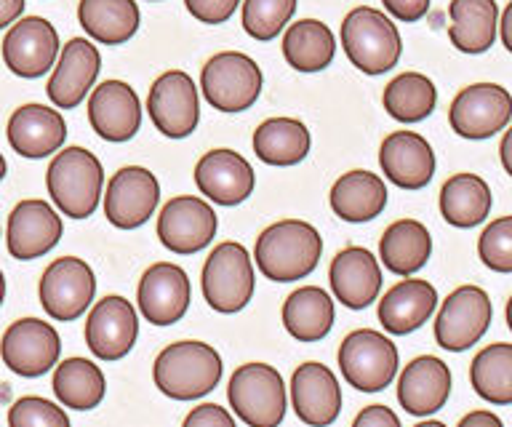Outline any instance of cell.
Instances as JSON below:
<instances>
[{
  "label": "cell",
  "mask_w": 512,
  "mask_h": 427,
  "mask_svg": "<svg viewBox=\"0 0 512 427\" xmlns=\"http://www.w3.org/2000/svg\"><path fill=\"white\" fill-rule=\"evenodd\" d=\"M478 257L491 273H512V214L491 219L478 238Z\"/></svg>",
  "instance_id": "cell-41"
},
{
  "label": "cell",
  "mask_w": 512,
  "mask_h": 427,
  "mask_svg": "<svg viewBox=\"0 0 512 427\" xmlns=\"http://www.w3.org/2000/svg\"><path fill=\"white\" fill-rule=\"evenodd\" d=\"M283 57L299 73H320L336 57V38L331 27L318 19H299L283 35Z\"/></svg>",
  "instance_id": "cell-37"
},
{
  "label": "cell",
  "mask_w": 512,
  "mask_h": 427,
  "mask_svg": "<svg viewBox=\"0 0 512 427\" xmlns=\"http://www.w3.org/2000/svg\"><path fill=\"white\" fill-rule=\"evenodd\" d=\"M62 233V217L56 214L54 206L40 198H27V201L16 203L14 211L8 214V254L22 262L38 259L62 241Z\"/></svg>",
  "instance_id": "cell-19"
},
{
  "label": "cell",
  "mask_w": 512,
  "mask_h": 427,
  "mask_svg": "<svg viewBox=\"0 0 512 427\" xmlns=\"http://www.w3.org/2000/svg\"><path fill=\"white\" fill-rule=\"evenodd\" d=\"M342 49L352 67L366 75H384L403 57L398 25L384 11L371 6L352 9L342 22Z\"/></svg>",
  "instance_id": "cell-4"
},
{
  "label": "cell",
  "mask_w": 512,
  "mask_h": 427,
  "mask_svg": "<svg viewBox=\"0 0 512 427\" xmlns=\"http://www.w3.org/2000/svg\"><path fill=\"white\" fill-rule=\"evenodd\" d=\"M59 51V33L43 17H22L3 38V62L24 81L43 78L56 65Z\"/></svg>",
  "instance_id": "cell-16"
},
{
  "label": "cell",
  "mask_w": 512,
  "mask_h": 427,
  "mask_svg": "<svg viewBox=\"0 0 512 427\" xmlns=\"http://www.w3.org/2000/svg\"><path fill=\"white\" fill-rule=\"evenodd\" d=\"M432 257V235L419 219H398L384 230L379 241V259L384 270L400 278L419 273Z\"/></svg>",
  "instance_id": "cell-32"
},
{
  "label": "cell",
  "mask_w": 512,
  "mask_h": 427,
  "mask_svg": "<svg viewBox=\"0 0 512 427\" xmlns=\"http://www.w3.org/2000/svg\"><path fill=\"white\" fill-rule=\"evenodd\" d=\"M51 387H54L56 401L75 411L96 409L107 395L104 371L88 358H64L56 363Z\"/></svg>",
  "instance_id": "cell-36"
},
{
  "label": "cell",
  "mask_w": 512,
  "mask_h": 427,
  "mask_svg": "<svg viewBox=\"0 0 512 427\" xmlns=\"http://www.w3.org/2000/svg\"><path fill=\"white\" fill-rule=\"evenodd\" d=\"M323 238L310 222L280 219L256 238L254 259L259 273L275 283H294L315 273Z\"/></svg>",
  "instance_id": "cell-1"
},
{
  "label": "cell",
  "mask_w": 512,
  "mask_h": 427,
  "mask_svg": "<svg viewBox=\"0 0 512 427\" xmlns=\"http://www.w3.org/2000/svg\"><path fill=\"white\" fill-rule=\"evenodd\" d=\"M8 427H70V417L40 395H24L8 409Z\"/></svg>",
  "instance_id": "cell-42"
},
{
  "label": "cell",
  "mask_w": 512,
  "mask_h": 427,
  "mask_svg": "<svg viewBox=\"0 0 512 427\" xmlns=\"http://www.w3.org/2000/svg\"><path fill=\"white\" fill-rule=\"evenodd\" d=\"M384 113L398 123H422L438 105V89L424 73H400L384 86Z\"/></svg>",
  "instance_id": "cell-38"
},
{
  "label": "cell",
  "mask_w": 512,
  "mask_h": 427,
  "mask_svg": "<svg viewBox=\"0 0 512 427\" xmlns=\"http://www.w3.org/2000/svg\"><path fill=\"white\" fill-rule=\"evenodd\" d=\"M352 427H400V419L390 406H384V403H371V406H366V409L355 417Z\"/></svg>",
  "instance_id": "cell-46"
},
{
  "label": "cell",
  "mask_w": 512,
  "mask_h": 427,
  "mask_svg": "<svg viewBox=\"0 0 512 427\" xmlns=\"http://www.w3.org/2000/svg\"><path fill=\"white\" fill-rule=\"evenodd\" d=\"M51 201L64 217L88 219L104 195V169L86 147H64L46 171Z\"/></svg>",
  "instance_id": "cell-3"
},
{
  "label": "cell",
  "mask_w": 512,
  "mask_h": 427,
  "mask_svg": "<svg viewBox=\"0 0 512 427\" xmlns=\"http://www.w3.org/2000/svg\"><path fill=\"white\" fill-rule=\"evenodd\" d=\"M40 305L48 318L70 323L86 313L96 294V275L86 259L59 257L40 275Z\"/></svg>",
  "instance_id": "cell-11"
},
{
  "label": "cell",
  "mask_w": 512,
  "mask_h": 427,
  "mask_svg": "<svg viewBox=\"0 0 512 427\" xmlns=\"http://www.w3.org/2000/svg\"><path fill=\"white\" fill-rule=\"evenodd\" d=\"M494 321L491 297L480 286H459L443 299L435 318V342L448 353H464L486 337Z\"/></svg>",
  "instance_id": "cell-9"
},
{
  "label": "cell",
  "mask_w": 512,
  "mask_h": 427,
  "mask_svg": "<svg viewBox=\"0 0 512 427\" xmlns=\"http://www.w3.org/2000/svg\"><path fill=\"white\" fill-rule=\"evenodd\" d=\"M456 427H504V422L496 417L494 411L488 409H475L470 414H464L462 422Z\"/></svg>",
  "instance_id": "cell-47"
},
{
  "label": "cell",
  "mask_w": 512,
  "mask_h": 427,
  "mask_svg": "<svg viewBox=\"0 0 512 427\" xmlns=\"http://www.w3.org/2000/svg\"><path fill=\"white\" fill-rule=\"evenodd\" d=\"M139 337V318L126 297L110 294L99 299L86 318V345L99 361L115 363L126 358Z\"/></svg>",
  "instance_id": "cell-17"
},
{
  "label": "cell",
  "mask_w": 512,
  "mask_h": 427,
  "mask_svg": "<svg viewBox=\"0 0 512 427\" xmlns=\"http://www.w3.org/2000/svg\"><path fill=\"white\" fill-rule=\"evenodd\" d=\"M224 363L208 342L182 339L160 350L152 366V382L171 401H195L219 385Z\"/></svg>",
  "instance_id": "cell-2"
},
{
  "label": "cell",
  "mask_w": 512,
  "mask_h": 427,
  "mask_svg": "<svg viewBox=\"0 0 512 427\" xmlns=\"http://www.w3.org/2000/svg\"><path fill=\"white\" fill-rule=\"evenodd\" d=\"M182 427H238L235 425V417L224 406H216V403H200L195 409L184 417Z\"/></svg>",
  "instance_id": "cell-44"
},
{
  "label": "cell",
  "mask_w": 512,
  "mask_h": 427,
  "mask_svg": "<svg viewBox=\"0 0 512 427\" xmlns=\"http://www.w3.org/2000/svg\"><path fill=\"white\" fill-rule=\"evenodd\" d=\"M264 75L243 51H219L200 73L203 97L219 113H243L262 97Z\"/></svg>",
  "instance_id": "cell-7"
},
{
  "label": "cell",
  "mask_w": 512,
  "mask_h": 427,
  "mask_svg": "<svg viewBox=\"0 0 512 427\" xmlns=\"http://www.w3.org/2000/svg\"><path fill=\"white\" fill-rule=\"evenodd\" d=\"M102 70V54L88 38H72L59 51L54 65V75L46 86L48 99L59 110H75L94 89L96 78Z\"/></svg>",
  "instance_id": "cell-23"
},
{
  "label": "cell",
  "mask_w": 512,
  "mask_h": 427,
  "mask_svg": "<svg viewBox=\"0 0 512 427\" xmlns=\"http://www.w3.org/2000/svg\"><path fill=\"white\" fill-rule=\"evenodd\" d=\"M88 123L96 137L112 145H123L136 137L142 126V105L136 91L123 81H104L88 97Z\"/></svg>",
  "instance_id": "cell-21"
},
{
  "label": "cell",
  "mask_w": 512,
  "mask_h": 427,
  "mask_svg": "<svg viewBox=\"0 0 512 427\" xmlns=\"http://www.w3.org/2000/svg\"><path fill=\"white\" fill-rule=\"evenodd\" d=\"M472 390L491 406L512 403V345L494 342L483 347L470 363Z\"/></svg>",
  "instance_id": "cell-39"
},
{
  "label": "cell",
  "mask_w": 512,
  "mask_h": 427,
  "mask_svg": "<svg viewBox=\"0 0 512 427\" xmlns=\"http://www.w3.org/2000/svg\"><path fill=\"white\" fill-rule=\"evenodd\" d=\"M398 363V347L382 331L358 329L347 334L339 345V369L344 382L360 393H379L392 385Z\"/></svg>",
  "instance_id": "cell-8"
},
{
  "label": "cell",
  "mask_w": 512,
  "mask_h": 427,
  "mask_svg": "<svg viewBox=\"0 0 512 427\" xmlns=\"http://www.w3.org/2000/svg\"><path fill=\"white\" fill-rule=\"evenodd\" d=\"M291 406L307 427H331L342 414V385L328 366L299 363L291 377Z\"/></svg>",
  "instance_id": "cell-20"
},
{
  "label": "cell",
  "mask_w": 512,
  "mask_h": 427,
  "mask_svg": "<svg viewBox=\"0 0 512 427\" xmlns=\"http://www.w3.org/2000/svg\"><path fill=\"white\" fill-rule=\"evenodd\" d=\"M499 38H502L504 49L512 54V0L507 3V9L502 11V17H499Z\"/></svg>",
  "instance_id": "cell-49"
},
{
  "label": "cell",
  "mask_w": 512,
  "mask_h": 427,
  "mask_svg": "<svg viewBox=\"0 0 512 427\" xmlns=\"http://www.w3.org/2000/svg\"><path fill=\"white\" fill-rule=\"evenodd\" d=\"M216 219L211 203L195 195H176L158 214V238L171 254L190 257L214 241Z\"/></svg>",
  "instance_id": "cell-15"
},
{
  "label": "cell",
  "mask_w": 512,
  "mask_h": 427,
  "mask_svg": "<svg viewBox=\"0 0 512 427\" xmlns=\"http://www.w3.org/2000/svg\"><path fill=\"white\" fill-rule=\"evenodd\" d=\"M78 22L91 41L123 46L139 30L142 14L136 0H80Z\"/></svg>",
  "instance_id": "cell-33"
},
{
  "label": "cell",
  "mask_w": 512,
  "mask_h": 427,
  "mask_svg": "<svg viewBox=\"0 0 512 427\" xmlns=\"http://www.w3.org/2000/svg\"><path fill=\"white\" fill-rule=\"evenodd\" d=\"M8 145L30 161L59 153L67 142V123L54 107L22 105L8 118Z\"/></svg>",
  "instance_id": "cell-25"
},
{
  "label": "cell",
  "mask_w": 512,
  "mask_h": 427,
  "mask_svg": "<svg viewBox=\"0 0 512 427\" xmlns=\"http://www.w3.org/2000/svg\"><path fill=\"white\" fill-rule=\"evenodd\" d=\"M512 121V94L499 83H472L448 107V123L456 137L483 142L496 137Z\"/></svg>",
  "instance_id": "cell-10"
},
{
  "label": "cell",
  "mask_w": 512,
  "mask_h": 427,
  "mask_svg": "<svg viewBox=\"0 0 512 427\" xmlns=\"http://www.w3.org/2000/svg\"><path fill=\"white\" fill-rule=\"evenodd\" d=\"M0 355L8 369L24 379H38L54 369L62 355V339L40 318L14 321L0 339Z\"/></svg>",
  "instance_id": "cell-12"
},
{
  "label": "cell",
  "mask_w": 512,
  "mask_h": 427,
  "mask_svg": "<svg viewBox=\"0 0 512 427\" xmlns=\"http://www.w3.org/2000/svg\"><path fill=\"white\" fill-rule=\"evenodd\" d=\"M102 198L104 217L112 227L136 230L158 209L160 182L144 166H123L110 177Z\"/></svg>",
  "instance_id": "cell-14"
},
{
  "label": "cell",
  "mask_w": 512,
  "mask_h": 427,
  "mask_svg": "<svg viewBox=\"0 0 512 427\" xmlns=\"http://www.w3.org/2000/svg\"><path fill=\"white\" fill-rule=\"evenodd\" d=\"M414 427H446L443 422H438V419H424V422H419V425Z\"/></svg>",
  "instance_id": "cell-53"
},
{
  "label": "cell",
  "mask_w": 512,
  "mask_h": 427,
  "mask_svg": "<svg viewBox=\"0 0 512 427\" xmlns=\"http://www.w3.org/2000/svg\"><path fill=\"white\" fill-rule=\"evenodd\" d=\"M328 281L334 297L350 310H366L382 291V265L368 249L347 246L334 257Z\"/></svg>",
  "instance_id": "cell-26"
},
{
  "label": "cell",
  "mask_w": 512,
  "mask_h": 427,
  "mask_svg": "<svg viewBox=\"0 0 512 427\" xmlns=\"http://www.w3.org/2000/svg\"><path fill=\"white\" fill-rule=\"evenodd\" d=\"M24 14V0H0V30L19 22Z\"/></svg>",
  "instance_id": "cell-48"
},
{
  "label": "cell",
  "mask_w": 512,
  "mask_h": 427,
  "mask_svg": "<svg viewBox=\"0 0 512 427\" xmlns=\"http://www.w3.org/2000/svg\"><path fill=\"white\" fill-rule=\"evenodd\" d=\"M6 177V158H3V155H0V179Z\"/></svg>",
  "instance_id": "cell-54"
},
{
  "label": "cell",
  "mask_w": 512,
  "mask_h": 427,
  "mask_svg": "<svg viewBox=\"0 0 512 427\" xmlns=\"http://www.w3.org/2000/svg\"><path fill=\"white\" fill-rule=\"evenodd\" d=\"M379 166L392 185L414 193L430 185L435 177V150L416 131H392L379 147Z\"/></svg>",
  "instance_id": "cell-24"
},
{
  "label": "cell",
  "mask_w": 512,
  "mask_h": 427,
  "mask_svg": "<svg viewBox=\"0 0 512 427\" xmlns=\"http://www.w3.org/2000/svg\"><path fill=\"white\" fill-rule=\"evenodd\" d=\"M147 113L163 137H190L200 121L198 86L184 70H168L150 86Z\"/></svg>",
  "instance_id": "cell-13"
},
{
  "label": "cell",
  "mask_w": 512,
  "mask_h": 427,
  "mask_svg": "<svg viewBox=\"0 0 512 427\" xmlns=\"http://www.w3.org/2000/svg\"><path fill=\"white\" fill-rule=\"evenodd\" d=\"M299 0H243V30L254 41H275L294 19Z\"/></svg>",
  "instance_id": "cell-40"
},
{
  "label": "cell",
  "mask_w": 512,
  "mask_h": 427,
  "mask_svg": "<svg viewBox=\"0 0 512 427\" xmlns=\"http://www.w3.org/2000/svg\"><path fill=\"white\" fill-rule=\"evenodd\" d=\"M504 318H507V329L512 331V297L507 299V307H504Z\"/></svg>",
  "instance_id": "cell-51"
},
{
  "label": "cell",
  "mask_w": 512,
  "mask_h": 427,
  "mask_svg": "<svg viewBox=\"0 0 512 427\" xmlns=\"http://www.w3.org/2000/svg\"><path fill=\"white\" fill-rule=\"evenodd\" d=\"M440 214L451 227L470 230V227L483 225L494 209V195L483 177L462 171L446 179V185L440 187Z\"/></svg>",
  "instance_id": "cell-31"
},
{
  "label": "cell",
  "mask_w": 512,
  "mask_h": 427,
  "mask_svg": "<svg viewBox=\"0 0 512 427\" xmlns=\"http://www.w3.org/2000/svg\"><path fill=\"white\" fill-rule=\"evenodd\" d=\"M184 6L203 25H224L235 14L240 0H184Z\"/></svg>",
  "instance_id": "cell-43"
},
{
  "label": "cell",
  "mask_w": 512,
  "mask_h": 427,
  "mask_svg": "<svg viewBox=\"0 0 512 427\" xmlns=\"http://www.w3.org/2000/svg\"><path fill=\"white\" fill-rule=\"evenodd\" d=\"M150 3H158V0H150Z\"/></svg>",
  "instance_id": "cell-55"
},
{
  "label": "cell",
  "mask_w": 512,
  "mask_h": 427,
  "mask_svg": "<svg viewBox=\"0 0 512 427\" xmlns=\"http://www.w3.org/2000/svg\"><path fill=\"white\" fill-rule=\"evenodd\" d=\"M3 299H6V275L0 270V307H3Z\"/></svg>",
  "instance_id": "cell-52"
},
{
  "label": "cell",
  "mask_w": 512,
  "mask_h": 427,
  "mask_svg": "<svg viewBox=\"0 0 512 427\" xmlns=\"http://www.w3.org/2000/svg\"><path fill=\"white\" fill-rule=\"evenodd\" d=\"M387 198L390 193H387L384 179L366 169H352L342 174L328 195L336 217L352 225H363L379 217L387 209Z\"/></svg>",
  "instance_id": "cell-29"
},
{
  "label": "cell",
  "mask_w": 512,
  "mask_h": 427,
  "mask_svg": "<svg viewBox=\"0 0 512 427\" xmlns=\"http://www.w3.org/2000/svg\"><path fill=\"white\" fill-rule=\"evenodd\" d=\"M192 299L190 278L174 262H155L139 281V310L152 326H174L187 315Z\"/></svg>",
  "instance_id": "cell-18"
},
{
  "label": "cell",
  "mask_w": 512,
  "mask_h": 427,
  "mask_svg": "<svg viewBox=\"0 0 512 427\" xmlns=\"http://www.w3.org/2000/svg\"><path fill=\"white\" fill-rule=\"evenodd\" d=\"M382 3L392 19L406 22V25H414L422 17H427L432 6V0H382Z\"/></svg>",
  "instance_id": "cell-45"
},
{
  "label": "cell",
  "mask_w": 512,
  "mask_h": 427,
  "mask_svg": "<svg viewBox=\"0 0 512 427\" xmlns=\"http://www.w3.org/2000/svg\"><path fill=\"white\" fill-rule=\"evenodd\" d=\"M195 185L216 206H240L254 193L256 171L240 153L216 147L195 166Z\"/></svg>",
  "instance_id": "cell-22"
},
{
  "label": "cell",
  "mask_w": 512,
  "mask_h": 427,
  "mask_svg": "<svg viewBox=\"0 0 512 427\" xmlns=\"http://www.w3.org/2000/svg\"><path fill=\"white\" fill-rule=\"evenodd\" d=\"M451 369L435 355H419L398 377V401L411 417H430L448 403Z\"/></svg>",
  "instance_id": "cell-27"
},
{
  "label": "cell",
  "mask_w": 512,
  "mask_h": 427,
  "mask_svg": "<svg viewBox=\"0 0 512 427\" xmlns=\"http://www.w3.org/2000/svg\"><path fill=\"white\" fill-rule=\"evenodd\" d=\"M200 283H203V297H206L211 310L222 315L240 313L254 299V259H251L243 243H219L208 254Z\"/></svg>",
  "instance_id": "cell-6"
},
{
  "label": "cell",
  "mask_w": 512,
  "mask_h": 427,
  "mask_svg": "<svg viewBox=\"0 0 512 427\" xmlns=\"http://www.w3.org/2000/svg\"><path fill=\"white\" fill-rule=\"evenodd\" d=\"M499 158H502V166L504 171L512 177V126L504 129V137H502V145H499Z\"/></svg>",
  "instance_id": "cell-50"
},
{
  "label": "cell",
  "mask_w": 512,
  "mask_h": 427,
  "mask_svg": "<svg viewBox=\"0 0 512 427\" xmlns=\"http://www.w3.org/2000/svg\"><path fill=\"white\" fill-rule=\"evenodd\" d=\"M438 307V291L424 278H403L379 299V323L387 334L406 337L422 329Z\"/></svg>",
  "instance_id": "cell-28"
},
{
  "label": "cell",
  "mask_w": 512,
  "mask_h": 427,
  "mask_svg": "<svg viewBox=\"0 0 512 427\" xmlns=\"http://www.w3.org/2000/svg\"><path fill=\"white\" fill-rule=\"evenodd\" d=\"M448 41L462 54H486L499 33L496 0H451L448 3Z\"/></svg>",
  "instance_id": "cell-30"
},
{
  "label": "cell",
  "mask_w": 512,
  "mask_h": 427,
  "mask_svg": "<svg viewBox=\"0 0 512 427\" xmlns=\"http://www.w3.org/2000/svg\"><path fill=\"white\" fill-rule=\"evenodd\" d=\"M336 321L334 299L320 286H302L283 302V326L299 342H320Z\"/></svg>",
  "instance_id": "cell-35"
},
{
  "label": "cell",
  "mask_w": 512,
  "mask_h": 427,
  "mask_svg": "<svg viewBox=\"0 0 512 427\" xmlns=\"http://www.w3.org/2000/svg\"><path fill=\"white\" fill-rule=\"evenodd\" d=\"M227 398L235 417L248 427H278L286 417V382L270 363L254 361L238 366L232 371Z\"/></svg>",
  "instance_id": "cell-5"
},
{
  "label": "cell",
  "mask_w": 512,
  "mask_h": 427,
  "mask_svg": "<svg viewBox=\"0 0 512 427\" xmlns=\"http://www.w3.org/2000/svg\"><path fill=\"white\" fill-rule=\"evenodd\" d=\"M310 129L299 118H267L254 131V153L267 166L288 169L302 163L310 155Z\"/></svg>",
  "instance_id": "cell-34"
}]
</instances>
